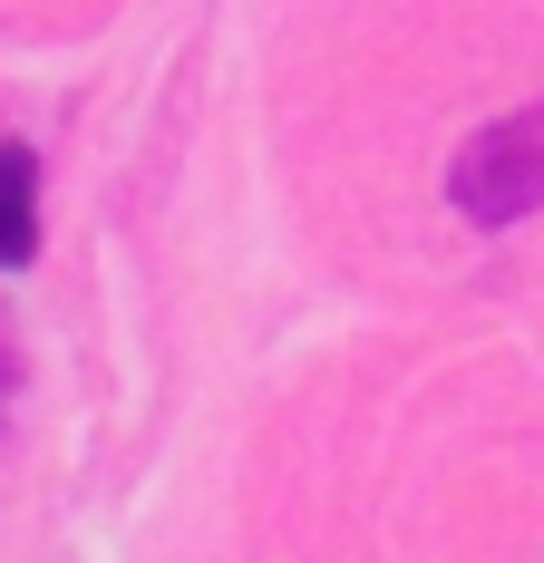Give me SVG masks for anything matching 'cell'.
Masks as SVG:
<instances>
[{"label": "cell", "instance_id": "6da1fadb", "mask_svg": "<svg viewBox=\"0 0 544 563\" xmlns=\"http://www.w3.org/2000/svg\"><path fill=\"white\" fill-rule=\"evenodd\" d=\"M447 205L467 214V224H525V214H544V98L515 117H496V126H477L457 156H447Z\"/></svg>", "mask_w": 544, "mask_h": 563}, {"label": "cell", "instance_id": "7a4b0ae2", "mask_svg": "<svg viewBox=\"0 0 544 563\" xmlns=\"http://www.w3.org/2000/svg\"><path fill=\"white\" fill-rule=\"evenodd\" d=\"M30 253H40V156L0 136V273H20Z\"/></svg>", "mask_w": 544, "mask_h": 563}, {"label": "cell", "instance_id": "3957f363", "mask_svg": "<svg viewBox=\"0 0 544 563\" xmlns=\"http://www.w3.org/2000/svg\"><path fill=\"white\" fill-rule=\"evenodd\" d=\"M0 398H10V360H0Z\"/></svg>", "mask_w": 544, "mask_h": 563}]
</instances>
